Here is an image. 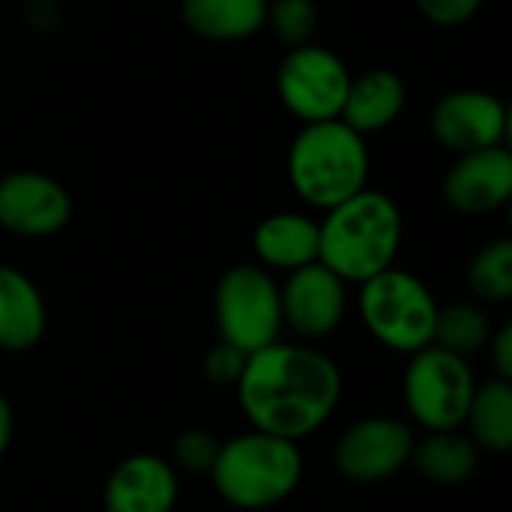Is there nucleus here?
I'll return each mask as SVG.
<instances>
[{"instance_id": "obj_16", "label": "nucleus", "mask_w": 512, "mask_h": 512, "mask_svg": "<svg viewBox=\"0 0 512 512\" xmlns=\"http://www.w3.org/2000/svg\"><path fill=\"white\" fill-rule=\"evenodd\" d=\"M318 246H321L318 219H312L306 213H294V210L264 216L252 237V249H255L261 267H267L270 273L273 270L291 273L306 264H315Z\"/></svg>"}, {"instance_id": "obj_11", "label": "nucleus", "mask_w": 512, "mask_h": 512, "mask_svg": "<svg viewBox=\"0 0 512 512\" xmlns=\"http://www.w3.org/2000/svg\"><path fill=\"white\" fill-rule=\"evenodd\" d=\"M282 294V324L306 342L327 339L348 312V285L321 261L291 270Z\"/></svg>"}, {"instance_id": "obj_15", "label": "nucleus", "mask_w": 512, "mask_h": 512, "mask_svg": "<svg viewBox=\"0 0 512 512\" xmlns=\"http://www.w3.org/2000/svg\"><path fill=\"white\" fill-rule=\"evenodd\" d=\"M405 99H408V90L399 72L384 69V66L366 69L360 75H351L339 120L348 123L360 135H375V132L390 129L402 117Z\"/></svg>"}, {"instance_id": "obj_19", "label": "nucleus", "mask_w": 512, "mask_h": 512, "mask_svg": "<svg viewBox=\"0 0 512 512\" xmlns=\"http://www.w3.org/2000/svg\"><path fill=\"white\" fill-rule=\"evenodd\" d=\"M183 24L210 42H240L264 30L267 0H183Z\"/></svg>"}, {"instance_id": "obj_13", "label": "nucleus", "mask_w": 512, "mask_h": 512, "mask_svg": "<svg viewBox=\"0 0 512 512\" xmlns=\"http://www.w3.org/2000/svg\"><path fill=\"white\" fill-rule=\"evenodd\" d=\"M441 195L459 216H486L501 210L512 198V153L501 144L456 156L444 174Z\"/></svg>"}, {"instance_id": "obj_12", "label": "nucleus", "mask_w": 512, "mask_h": 512, "mask_svg": "<svg viewBox=\"0 0 512 512\" xmlns=\"http://www.w3.org/2000/svg\"><path fill=\"white\" fill-rule=\"evenodd\" d=\"M72 219L63 183L42 171H12L0 180V228L15 237H51Z\"/></svg>"}, {"instance_id": "obj_24", "label": "nucleus", "mask_w": 512, "mask_h": 512, "mask_svg": "<svg viewBox=\"0 0 512 512\" xmlns=\"http://www.w3.org/2000/svg\"><path fill=\"white\" fill-rule=\"evenodd\" d=\"M219 447L222 441L207 432V429H186L180 432L174 441H171V468L177 474H192V477H210L213 465H216V456H219Z\"/></svg>"}, {"instance_id": "obj_2", "label": "nucleus", "mask_w": 512, "mask_h": 512, "mask_svg": "<svg viewBox=\"0 0 512 512\" xmlns=\"http://www.w3.org/2000/svg\"><path fill=\"white\" fill-rule=\"evenodd\" d=\"M318 228V261L345 285H363L366 279L396 267L405 225L402 210L390 195L366 186L348 201L330 207Z\"/></svg>"}, {"instance_id": "obj_3", "label": "nucleus", "mask_w": 512, "mask_h": 512, "mask_svg": "<svg viewBox=\"0 0 512 512\" xmlns=\"http://www.w3.org/2000/svg\"><path fill=\"white\" fill-rule=\"evenodd\" d=\"M303 480V453L297 441L249 429L219 447L210 483L234 510L258 512L288 501Z\"/></svg>"}, {"instance_id": "obj_25", "label": "nucleus", "mask_w": 512, "mask_h": 512, "mask_svg": "<svg viewBox=\"0 0 512 512\" xmlns=\"http://www.w3.org/2000/svg\"><path fill=\"white\" fill-rule=\"evenodd\" d=\"M246 357L249 354H243L240 348H234V345H228V342L219 339L207 351V357H204V375H207V381L216 384V387H237V381L243 375V366H246Z\"/></svg>"}, {"instance_id": "obj_28", "label": "nucleus", "mask_w": 512, "mask_h": 512, "mask_svg": "<svg viewBox=\"0 0 512 512\" xmlns=\"http://www.w3.org/2000/svg\"><path fill=\"white\" fill-rule=\"evenodd\" d=\"M12 435H15V411H12L9 399L0 393V459L6 456V450L12 444Z\"/></svg>"}, {"instance_id": "obj_5", "label": "nucleus", "mask_w": 512, "mask_h": 512, "mask_svg": "<svg viewBox=\"0 0 512 512\" xmlns=\"http://www.w3.org/2000/svg\"><path fill=\"white\" fill-rule=\"evenodd\" d=\"M357 288L360 321L378 345L405 357L432 345L438 300L420 276L390 267Z\"/></svg>"}, {"instance_id": "obj_27", "label": "nucleus", "mask_w": 512, "mask_h": 512, "mask_svg": "<svg viewBox=\"0 0 512 512\" xmlns=\"http://www.w3.org/2000/svg\"><path fill=\"white\" fill-rule=\"evenodd\" d=\"M486 348H489V357H492L495 378L512 381V324L492 330V339H489Z\"/></svg>"}, {"instance_id": "obj_17", "label": "nucleus", "mask_w": 512, "mask_h": 512, "mask_svg": "<svg viewBox=\"0 0 512 512\" xmlns=\"http://www.w3.org/2000/svg\"><path fill=\"white\" fill-rule=\"evenodd\" d=\"M48 327V309L36 282L0 264V351L24 354L36 348Z\"/></svg>"}, {"instance_id": "obj_23", "label": "nucleus", "mask_w": 512, "mask_h": 512, "mask_svg": "<svg viewBox=\"0 0 512 512\" xmlns=\"http://www.w3.org/2000/svg\"><path fill=\"white\" fill-rule=\"evenodd\" d=\"M288 48L306 45L318 27V6L315 0H267V24Z\"/></svg>"}, {"instance_id": "obj_22", "label": "nucleus", "mask_w": 512, "mask_h": 512, "mask_svg": "<svg viewBox=\"0 0 512 512\" xmlns=\"http://www.w3.org/2000/svg\"><path fill=\"white\" fill-rule=\"evenodd\" d=\"M468 288L477 303L498 306L512 297V243L507 237L483 246L468 264Z\"/></svg>"}, {"instance_id": "obj_7", "label": "nucleus", "mask_w": 512, "mask_h": 512, "mask_svg": "<svg viewBox=\"0 0 512 512\" xmlns=\"http://www.w3.org/2000/svg\"><path fill=\"white\" fill-rule=\"evenodd\" d=\"M477 378L465 357L429 345L408 357L402 375V399L408 417L423 432L462 429L474 399Z\"/></svg>"}, {"instance_id": "obj_14", "label": "nucleus", "mask_w": 512, "mask_h": 512, "mask_svg": "<svg viewBox=\"0 0 512 512\" xmlns=\"http://www.w3.org/2000/svg\"><path fill=\"white\" fill-rule=\"evenodd\" d=\"M180 498V474L168 459L132 453L114 465L105 480V512H174Z\"/></svg>"}, {"instance_id": "obj_1", "label": "nucleus", "mask_w": 512, "mask_h": 512, "mask_svg": "<svg viewBox=\"0 0 512 512\" xmlns=\"http://www.w3.org/2000/svg\"><path fill=\"white\" fill-rule=\"evenodd\" d=\"M234 390L252 429L300 444L336 414L342 372L324 351L279 339L246 357Z\"/></svg>"}, {"instance_id": "obj_20", "label": "nucleus", "mask_w": 512, "mask_h": 512, "mask_svg": "<svg viewBox=\"0 0 512 512\" xmlns=\"http://www.w3.org/2000/svg\"><path fill=\"white\" fill-rule=\"evenodd\" d=\"M465 435L480 453L504 456L512 450V381L489 378L477 384L465 417Z\"/></svg>"}, {"instance_id": "obj_21", "label": "nucleus", "mask_w": 512, "mask_h": 512, "mask_svg": "<svg viewBox=\"0 0 512 512\" xmlns=\"http://www.w3.org/2000/svg\"><path fill=\"white\" fill-rule=\"evenodd\" d=\"M492 330L495 327H492V318L483 309V303L459 300V303L438 306L432 345H438L441 351H450L456 357L471 360L474 354H480L489 345Z\"/></svg>"}, {"instance_id": "obj_4", "label": "nucleus", "mask_w": 512, "mask_h": 512, "mask_svg": "<svg viewBox=\"0 0 512 512\" xmlns=\"http://www.w3.org/2000/svg\"><path fill=\"white\" fill-rule=\"evenodd\" d=\"M291 189L315 210H330L369 186V147L348 123H303L288 147Z\"/></svg>"}, {"instance_id": "obj_26", "label": "nucleus", "mask_w": 512, "mask_h": 512, "mask_svg": "<svg viewBox=\"0 0 512 512\" xmlns=\"http://www.w3.org/2000/svg\"><path fill=\"white\" fill-rule=\"evenodd\" d=\"M420 15L435 27H462L468 24L486 0H414Z\"/></svg>"}, {"instance_id": "obj_18", "label": "nucleus", "mask_w": 512, "mask_h": 512, "mask_svg": "<svg viewBox=\"0 0 512 512\" xmlns=\"http://www.w3.org/2000/svg\"><path fill=\"white\" fill-rule=\"evenodd\" d=\"M426 483L432 486H465L477 468H480V450L462 429L450 432H426L420 441H414L411 465Z\"/></svg>"}, {"instance_id": "obj_6", "label": "nucleus", "mask_w": 512, "mask_h": 512, "mask_svg": "<svg viewBox=\"0 0 512 512\" xmlns=\"http://www.w3.org/2000/svg\"><path fill=\"white\" fill-rule=\"evenodd\" d=\"M213 318L219 339L243 354L279 342L285 330L279 282L261 264H234L216 282Z\"/></svg>"}, {"instance_id": "obj_8", "label": "nucleus", "mask_w": 512, "mask_h": 512, "mask_svg": "<svg viewBox=\"0 0 512 512\" xmlns=\"http://www.w3.org/2000/svg\"><path fill=\"white\" fill-rule=\"evenodd\" d=\"M351 84L345 60L315 42L288 48L276 69V93L300 123L336 120Z\"/></svg>"}, {"instance_id": "obj_9", "label": "nucleus", "mask_w": 512, "mask_h": 512, "mask_svg": "<svg viewBox=\"0 0 512 512\" xmlns=\"http://www.w3.org/2000/svg\"><path fill=\"white\" fill-rule=\"evenodd\" d=\"M414 441V429L405 420L387 414L360 417L336 438L333 468L360 486L384 483L411 465Z\"/></svg>"}, {"instance_id": "obj_10", "label": "nucleus", "mask_w": 512, "mask_h": 512, "mask_svg": "<svg viewBox=\"0 0 512 512\" xmlns=\"http://www.w3.org/2000/svg\"><path fill=\"white\" fill-rule=\"evenodd\" d=\"M429 132L444 150L456 156L486 147H501L510 132V111L489 90H477V87L450 90L432 105Z\"/></svg>"}]
</instances>
